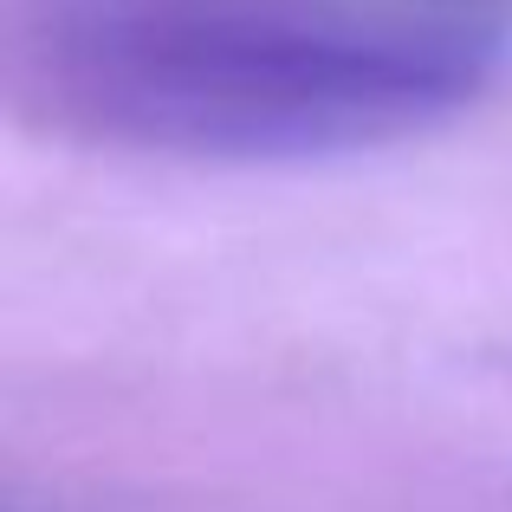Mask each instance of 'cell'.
I'll return each mask as SVG.
<instances>
[{
  "instance_id": "obj_1",
  "label": "cell",
  "mask_w": 512,
  "mask_h": 512,
  "mask_svg": "<svg viewBox=\"0 0 512 512\" xmlns=\"http://www.w3.org/2000/svg\"><path fill=\"white\" fill-rule=\"evenodd\" d=\"M7 78L85 143L305 163L448 124L493 39L357 0H7Z\"/></svg>"
}]
</instances>
